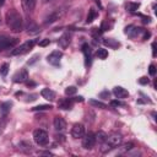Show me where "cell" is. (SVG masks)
I'll return each instance as SVG.
<instances>
[{
  "label": "cell",
  "mask_w": 157,
  "mask_h": 157,
  "mask_svg": "<svg viewBox=\"0 0 157 157\" xmlns=\"http://www.w3.org/2000/svg\"><path fill=\"white\" fill-rule=\"evenodd\" d=\"M5 21H6L7 27L12 32H15V33H20L23 29V20H22V16L15 9H11V10H9L6 12Z\"/></svg>",
  "instance_id": "1"
},
{
  "label": "cell",
  "mask_w": 157,
  "mask_h": 157,
  "mask_svg": "<svg viewBox=\"0 0 157 157\" xmlns=\"http://www.w3.org/2000/svg\"><path fill=\"white\" fill-rule=\"evenodd\" d=\"M0 21H1V20H0Z\"/></svg>",
  "instance_id": "44"
},
{
  "label": "cell",
  "mask_w": 157,
  "mask_h": 157,
  "mask_svg": "<svg viewBox=\"0 0 157 157\" xmlns=\"http://www.w3.org/2000/svg\"><path fill=\"white\" fill-rule=\"evenodd\" d=\"M144 32H145V29H142L140 27H136V26H132V25L125 27V31H124V33L130 38H135L140 34H144Z\"/></svg>",
  "instance_id": "6"
},
{
  "label": "cell",
  "mask_w": 157,
  "mask_h": 157,
  "mask_svg": "<svg viewBox=\"0 0 157 157\" xmlns=\"http://www.w3.org/2000/svg\"><path fill=\"white\" fill-rule=\"evenodd\" d=\"M140 16L144 18V20H142L144 23H150V22H151V17H146V16H142V15H140Z\"/></svg>",
  "instance_id": "38"
},
{
  "label": "cell",
  "mask_w": 157,
  "mask_h": 157,
  "mask_svg": "<svg viewBox=\"0 0 157 157\" xmlns=\"http://www.w3.org/2000/svg\"><path fill=\"white\" fill-rule=\"evenodd\" d=\"M17 43H18L17 38H9L6 36L0 34V52L5 50V49H9V48H13Z\"/></svg>",
  "instance_id": "4"
},
{
  "label": "cell",
  "mask_w": 157,
  "mask_h": 157,
  "mask_svg": "<svg viewBox=\"0 0 157 157\" xmlns=\"http://www.w3.org/2000/svg\"><path fill=\"white\" fill-rule=\"evenodd\" d=\"M40 96L44 98V99H47V101H54L55 99V92L53 91V90H50V88H43L42 91H40Z\"/></svg>",
  "instance_id": "18"
},
{
  "label": "cell",
  "mask_w": 157,
  "mask_h": 157,
  "mask_svg": "<svg viewBox=\"0 0 157 157\" xmlns=\"http://www.w3.org/2000/svg\"><path fill=\"white\" fill-rule=\"evenodd\" d=\"M0 88H1V87H0Z\"/></svg>",
  "instance_id": "45"
},
{
  "label": "cell",
  "mask_w": 157,
  "mask_h": 157,
  "mask_svg": "<svg viewBox=\"0 0 157 157\" xmlns=\"http://www.w3.org/2000/svg\"><path fill=\"white\" fill-rule=\"evenodd\" d=\"M74 101H76V102H83V97H82V96L75 97V99H74Z\"/></svg>",
  "instance_id": "41"
},
{
  "label": "cell",
  "mask_w": 157,
  "mask_h": 157,
  "mask_svg": "<svg viewBox=\"0 0 157 157\" xmlns=\"http://www.w3.org/2000/svg\"><path fill=\"white\" fill-rule=\"evenodd\" d=\"M105 139H107V135H105L103 131H98V132L96 134V140H98V141H101V142H104Z\"/></svg>",
  "instance_id": "30"
},
{
  "label": "cell",
  "mask_w": 157,
  "mask_h": 157,
  "mask_svg": "<svg viewBox=\"0 0 157 157\" xmlns=\"http://www.w3.org/2000/svg\"><path fill=\"white\" fill-rule=\"evenodd\" d=\"M27 32L29 34H37L39 32V27L33 20H28V22H27Z\"/></svg>",
  "instance_id": "19"
},
{
  "label": "cell",
  "mask_w": 157,
  "mask_h": 157,
  "mask_svg": "<svg viewBox=\"0 0 157 157\" xmlns=\"http://www.w3.org/2000/svg\"><path fill=\"white\" fill-rule=\"evenodd\" d=\"M148 74H150L151 76H155V75H156V66H155L153 64H151V65L148 66Z\"/></svg>",
  "instance_id": "33"
},
{
  "label": "cell",
  "mask_w": 157,
  "mask_h": 157,
  "mask_svg": "<svg viewBox=\"0 0 157 157\" xmlns=\"http://www.w3.org/2000/svg\"><path fill=\"white\" fill-rule=\"evenodd\" d=\"M36 43H37V40H36V39L27 40V42L22 43L21 45L16 47L15 49H12L11 55H22V54H26V53H28V52H31V50L33 49V47H34V44H36Z\"/></svg>",
  "instance_id": "2"
},
{
  "label": "cell",
  "mask_w": 157,
  "mask_h": 157,
  "mask_svg": "<svg viewBox=\"0 0 157 157\" xmlns=\"http://www.w3.org/2000/svg\"><path fill=\"white\" fill-rule=\"evenodd\" d=\"M113 94H114L118 99H124V98L129 97L128 90H125V88L121 87V86H115V87L113 88Z\"/></svg>",
  "instance_id": "13"
},
{
  "label": "cell",
  "mask_w": 157,
  "mask_h": 157,
  "mask_svg": "<svg viewBox=\"0 0 157 157\" xmlns=\"http://www.w3.org/2000/svg\"><path fill=\"white\" fill-rule=\"evenodd\" d=\"M61 58H63V53H61L60 50H54V52H52V53L47 56V61H48L50 65H59Z\"/></svg>",
  "instance_id": "7"
},
{
  "label": "cell",
  "mask_w": 157,
  "mask_h": 157,
  "mask_svg": "<svg viewBox=\"0 0 157 157\" xmlns=\"http://www.w3.org/2000/svg\"><path fill=\"white\" fill-rule=\"evenodd\" d=\"M121 141H123V137L119 134H113L110 136H107V139H105V142L108 145H110L113 148L117 147V146H119L121 144Z\"/></svg>",
  "instance_id": "11"
},
{
  "label": "cell",
  "mask_w": 157,
  "mask_h": 157,
  "mask_svg": "<svg viewBox=\"0 0 157 157\" xmlns=\"http://www.w3.org/2000/svg\"><path fill=\"white\" fill-rule=\"evenodd\" d=\"M52 104H39V105H36L32 108L33 112H38V110H48V109H52Z\"/></svg>",
  "instance_id": "27"
},
{
  "label": "cell",
  "mask_w": 157,
  "mask_h": 157,
  "mask_svg": "<svg viewBox=\"0 0 157 157\" xmlns=\"http://www.w3.org/2000/svg\"><path fill=\"white\" fill-rule=\"evenodd\" d=\"M82 53L85 55V64H86V66H90L91 63H92V53H91V48H90V45L87 43H85L82 45Z\"/></svg>",
  "instance_id": "14"
},
{
  "label": "cell",
  "mask_w": 157,
  "mask_h": 157,
  "mask_svg": "<svg viewBox=\"0 0 157 157\" xmlns=\"http://www.w3.org/2000/svg\"><path fill=\"white\" fill-rule=\"evenodd\" d=\"M63 15H64V11H63V10H55V11H53L52 13H49V15L45 17L44 23H45V25H52V23L55 22L56 20L61 18Z\"/></svg>",
  "instance_id": "9"
},
{
  "label": "cell",
  "mask_w": 157,
  "mask_h": 157,
  "mask_svg": "<svg viewBox=\"0 0 157 157\" xmlns=\"http://www.w3.org/2000/svg\"><path fill=\"white\" fill-rule=\"evenodd\" d=\"M152 55L156 56V43L155 42L152 43Z\"/></svg>",
  "instance_id": "40"
},
{
  "label": "cell",
  "mask_w": 157,
  "mask_h": 157,
  "mask_svg": "<svg viewBox=\"0 0 157 157\" xmlns=\"http://www.w3.org/2000/svg\"><path fill=\"white\" fill-rule=\"evenodd\" d=\"M88 103H90L92 107H96V108H101V109L107 108V105H105L104 103H102V102H99V101H96V99H90Z\"/></svg>",
  "instance_id": "26"
},
{
  "label": "cell",
  "mask_w": 157,
  "mask_h": 157,
  "mask_svg": "<svg viewBox=\"0 0 157 157\" xmlns=\"http://www.w3.org/2000/svg\"><path fill=\"white\" fill-rule=\"evenodd\" d=\"M148 82H150V80H148L146 76H142V77L139 78V83H140V85H147Z\"/></svg>",
  "instance_id": "35"
},
{
  "label": "cell",
  "mask_w": 157,
  "mask_h": 157,
  "mask_svg": "<svg viewBox=\"0 0 157 157\" xmlns=\"http://www.w3.org/2000/svg\"><path fill=\"white\" fill-rule=\"evenodd\" d=\"M96 134H93V132H85V135L82 136V146H83V148H86V150H91V148H93V146H94V144H96Z\"/></svg>",
  "instance_id": "5"
},
{
  "label": "cell",
  "mask_w": 157,
  "mask_h": 157,
  "mask_svg": "<svg viewBox=\"0 0 157 157\" xmlns=\"http://www.w3.org/2000/svg\"><path fill=\"white\" fill-rule=\"evenodd\" d=\"M43 2H48V1H50V0H42Z\"/></svg>",
  "instance_id": "43"
},
{
  "label": "cell",
  "mask_w": 157,
  "mask_h": 157,
  "mask_svg": "<svg viewBox=\"0 0 157 157\" xmlns=\"http://www.w3.org/2000/svg\"><path fill=\"white\" fill-rule=\"evenodd\" d=\"M18 147H20V150L23 151V152H31V151H32V145H31L29 142H27V141H21V142L18 144Z\"/></svg>",
  "instance_id": "23"
},
{
  "label": "cell",
  "mask_w": 157,
  "mask_h": 157,
  "mask_svg": "<svg viewBox=\"0 0 157 157\" xmlns=\"http://www.w3.org/2000/svg\"><path fill=\"white\" fill-rule=\"evenodd\" d=\"M134 147V144L132 142H126V144H124L123 146H121V150L123 151H129V150H131Z\"/></svg>",
  "instance_id": "32"
},
{
  "label": "cell",
  "mask_w": 157,
  "mask_h": 157,
  "mask_svg": "<svg viewBox=\"0 0 157 157\" xmlns=\"http://www.w3.org/2000/svg\"><path fill=\"white\" fill-rule=\"evenodd\" d=\"M96 55H97V58H98V59L104 60V59H107V58H108V50H107V49H104V48H98V49H97V52H96Z\"/></svg>",
  "instance_id": "24"
},
{
  "label": "cell",
  "mask_w": 157,
  "mask_h": 157,
  "mask_svg": "<svg viewBox=\"0 0 157 157\" xmlns=\"http://www.w3.org/2000/svg\"><path fill=\"white\" fill-rule=\"evenodd\" d=\"M83 135H85V126H83L82 124L77 123V124H75V125L71 128V136H72L74 139H80V137H82Z\"/></svg>",
  "instance_id": "10"
},
{
  "label": "cell",
  "mask_w": 157,
  "mask_h": 157,
  "mask_svg": "<svg viewBox=\"0 0 157 157\" xmlns=\"http://www.w3.org/2000/svg\"><path fill=\"white\" fill-rule=\"evenodd\" d=\"M11 107H12V102H4V103H1V105H0V112H1V114H2L4 117H6L7 113L10 112V109H11Z\"/></svg>",
  "instance_id": "21"
},
{
  "label": "cell",
  "mask_w": 157,
  "mask_h": 157,
  "mask_svg": "<svg viewBox=\"0 0 157 157\" xmlns=\"http://www.w3.org/2000/svg\"><path fill=\"white\" fill-rule=\"evenodd\" d=\"M12 80H13V82H16V83L27 82V80H28V72H27V70H26V69H20V71H17V72L13 75Z\"/></svg>",
  "instance_id": "8"
},
{
  "label": "cell",
  "mask_w": 157,
  "mask_h": 157,
  "mask_svg": "<svg viewBox=\"0 0 157 157\" xmlns=\"http://www.w3.org/2000/svg\"><path fill=\"white\" fill-rule=\"evenodd\" d=\"M96 17H97V11H96V9H94V7H91V9L88 10V15H87L86 22H87V23L93 22V20H94Z\"/></svg>",
  "instance_id": "22"
},
{
  "label": "cell",
  "mask_w": 157,
  "mask_h": 157,
  "mask_svg": "<svg viewBox=\"0 0 157 157\" xmlns=\"http://www.w3.org/2000/svg\"><path fill=\"white\" fill-rule=\"evenodd\" d=\"M109 94H110V93H109L108 91H103V92H102L99 96H101V97H108V98H109Z\"/></svg>",
  "instance_id": "39"
},
{
  "label": "cell",
  "mask_w": 157,
  "mask_h": 157,
  "mask_svg": "<svg viewBox=\"0 0 157 157\" xmlns=\"http://www.w3.org/2000/svg\"><path fill=\"white\" fill-rule=\"evenodd\" d=\"M70 42H71V36H70L69 33H64V34L59 38V40H58V45H59L60 48L65 49L66 47H69Z\"/></svg>",
  "instance_id": "17"
},
{
  "label": "cell",
  "mask_w": 157,
  "mask_h": 157,
  "mask_svg": "<svg viewBox=\"0 0 157 157\" xmlns=\"http://www.w3.org/2000/svg\"><path fill=\"white\" fill-rule=\"evenodd\" d=\"M110 104H112L113 107H119V105H124V103H123V102H120L119 99H117V101H112V102H110Z\"/></svg>",
  "instance_id": "36"
},
{
  "label": "cell",
  "mask_w": 157,
  "mask_h": 157,
  "mask_svg": "<svg viewBox=\"0 0 157 157\" xmlns=\"http://www.w3.org/2000/svg\"><path fill=\"white\" fill-rule=\"evenodd\" d=\"M38 58H39V54H36V55H34V56H33V58H32L31 60H28V64L31 65V64H33V63H36V61L38 60Z\"/></svg>",
  "instance_id": "37"
},
{
  "label": "cell",
  "mask_w": 157,
  "mask_h": 157,
  "mask_svg": "<svg viewBox=\"0 0 157 157\" xmlns=\"http://www.w3.org/2000/svg\"><path fill=\"white\" fill-rule=\"evenodd\" d=\"M33 140L37 145L39 146H45L49 142V137H48V132L43 129H36L33 131Z\"/></svg>",
  "instance_id": "3"
},
{
  "label": "cell",
  "mask_w": 157,
  "mask_h": 157,
  "mask_svg": "<svg viewBox=\"0 0 157 157\" xmlns=\"http://www.w3.org/2000/svg\"><path fill=\"white\" fill-rule=\"evenodd\" d=\"M49 44H50V39H48V38L42 39V40L39 42V47H47V45H49Z\"/></svg>",
  "instance_id": "34"
},
{
  "label": "cell",
  "mask_w": 157,
  "mask_h": 157,
  "mask_svg": "<svg viewBox=\"0 0 157 157\" xmlns=\"http://www.w3.org/2000/svg\"><path fill=\"white\" fill-rule=\"evenodd\" d=\"M37 0H21V5L25 12H31L34 10Z\"/></svg>",
  "instance_id": "16"
},
{
  "label": "cell",
  "mask_w": 157,
  "mask_h": 157,
  "mask_svg": "<svg viewBox=\"0 0 157 157\" xmlns=\"http://www.w3.org/2000/svg\"><path fill=\"white\" fill-rule=\"evenodd\" d=\"M76 92H77V88H76L75 86H69V87L65 88V94H66V96H72V94H75Z\"/></svg>",
  "instance_id": "29"
},
{
  "label": "cell",
  "mask_w": 157,
  "mask_h": 157,
  "mask_svg": "<svg viewBox=\"0 0 157 157\" xmlns=\"http://www.w3.org/2000/svg\"><path fill=\"white\" fill-rule=\"evenodd\" d=\"M112 148H113V147H112L110 145H108V144H107V142L104 141V142L102 144V147H101V151H102L103 153H105V152H109V151H110Z\"/></svg>",
  "instance_id": "31"
},
{
  "label": "cell",
  "mask_w": 157,
  "mask_h": 157,
  "mask_svg": "<svg viewBox=\"0 0 157 157\" xmlns=\"http://www.w3.org/2000/svg\"><path fill=\"white\" fill-rule=\"evenodd\" d=\"M72 104H74V99L72 98H61L59 102H58V107L63 110H67V109H71L72 108Z\"/></svg>",
  "instance_id": "15"
},
{
  "label": "cell",
  "mask_w": 157,
  "mask_h": 157,
  "mask_svg": "<svg viewBox=\"0 0 157 157\" xmlns=\"http://www.w3.org/2000/svg\"><path fill=\"white\" fill-rule=\"evenodd\" d=\"M53 125H54V129H55L56 131H64V130L66 129V121H65L64 118H61L60 115L54 117Z\"/></svg>",
  "instance_id": "12"
},
{
  "label": "cell",
  "mask_w": 157,
  "mask_h": 157,
  "mask_svg": "<svg viewBox=\"0 0 157 157\" xmlns=\"http://www.w3.org/2000/svg\"><path fill=\"white\" fill-rule=\"evenodd\" d=\"M9 69H10V65L7 63H4L1 66H0V75L1 76H6L7 72H9Z\"/></svg>",
  "instance_id": "28"
},
{
  "label": "cell",
  "mask_w": 157,
  "mask_h": 157,
  "mask_svg": "<svg viewBox=\"0 0 157 157\" xmlns=\"http://www.w3.org/2000/svg\"><path fill=\"white\" fill-rule=\"evenodd\" d=\"M4 2H5V0H0V6H2V5H4Z\"/></svg>",
  "instance_id": "42"
},
{
  "label": "cell",
  "mask_w": 157,
  "mask_h": 157,
  "mask_svg": "<svg viewBox=\"0 0 157 157\" xmlns=\"http://www.w3.org/2000/svg\"><path fill=\"white\" fill-rule=\"evenodd\" d=\"M103 43H104V45H107L108 48H112V49H118L120 47V43L114 38H104Z\"/></svg>",
  "instance_id": "20"
},
{
  "label": "cell",
  "mask_w": 157,
  "mask_h": 157,
  "mask_svg": "<svg viewBox=\"0 0 157 157\" xmlns=\"http://www.w3.org/2000/svg\"><path fill=\"white\" fill-rule=\"evenodd\" d=\"M125 7H126L128 11H130V12H135V11L140 7V4H139V2H128Z\"/></svg>",
  "instance_id": "25"
}]
</instances>
